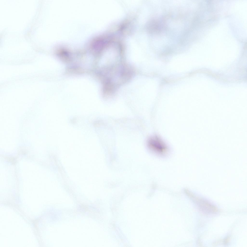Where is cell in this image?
Listing matches in <instances>:
<instances>
[{
	"instance_id": "cell-1",
	"label": "cell",
	"mask_w": 247,
	"mask_h": 247,
	"mask_svg": "<svg viewBox=\"0 0 247 247\" xmlns=\"http://www.w3.org/2000/svg\"><path fill=\"white\" fill-rule=\"evenodd\" d=\"M147 145L150 149L158 153H163L167 150L165 143L160 137L157 136L150 137L148 140Z\"/></svg>"
}]
</instances>
